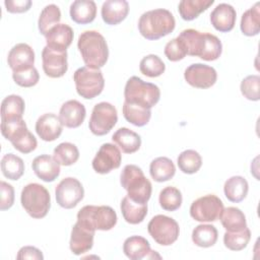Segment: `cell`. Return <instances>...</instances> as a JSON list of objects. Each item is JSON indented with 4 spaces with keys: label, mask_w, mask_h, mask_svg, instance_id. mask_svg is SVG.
<instances>
[{
    "label": "cell",
    "mask_w": 260,
    "mask_h": 260,
    "mask_svg": "<svg viewBox=\"0 0 260 260\" xmlns=\"http://www.w3.org/2000/svg\"><path fill=\"white\" fill-rule=\"evenodd\" d=\"M70 17L78 24L90 23L96 16V5L92 0H75L70 5Z\"/></svg>",
    "instance_id": "cell-26"
},
{
    "label": "cell",
    "mask_w": 260,
    "mask_h": 260,
    "mask_svg": "<svg viewBox=\"0 0 260 260\" xmlns=\"http://www.w3.org/2000/svg\"><path fill=\"white\" fill-rule=\"evenodd\" d=\"M95 231L85 224L76 221L71 230L69 247L74 255H81L88 252L93 246Z\"/></svg>",
    "instance_id": "cell-16"
},
{
    "label": "cell",
    "mask_w": 260,
    "mask_h": 260,
    "mask_svg": "<svg viewBox=\"0 0 260 260\" xmlns=\"http://www.w3.org/2000/svg\"><path fill=\"white\" fill-rule=\"evenodd\" d=\"M61 19V11L60 8L55 4H49L43 8L41 11L38 27L42 35L46 36L47 32L55 25L59 23Z\"/></svg>",
    "instance_id": "cell-37"
},
{
    "label": "cell",
    "mask_w": 260,
    "mask_h": 260,
    "mask_svg": "<svg viewBox=\"0 0 260 260\" xmlns=\"http://www.w3.org/2000/svg\"><path fill=\"white\" fill-rule=\"evenodd\" d=\"M74 32L71 26L65 23H58L53 26L45 36L47 46L58 52H65L73 41Z\"/></svg>",
    "instance_id": "cell-22"
},
{
    "label": "cell",
    "mask_w": 260,
    "mask_h": 260,
    "mask_svg": "<svg viewBox=\"0 0 260 260\" xmlns=\"http://www.w3.org/2000/svg\"><path fill=\"white\" fill-rule=\"evenodd\" d=\"M219 219L226 232H240L247 228L246 216L238 207L230 206L223 208Z\"/></svg>",
    "instance_id": "cell-30"
},
{
    "label": "cell",
    "mask_w": 260,
    "mask_h": 260,
    "mask_svg": "<svg viewBox=\"0 0 260 260\" xmlns=\"http://www.w3.org/2000/svg\"><path fill=\"white\" fill-rule=\"evenodd\" d=\"M223 203L219 197L208 194L194 200L190 206V215L200 222H211L219 219Z\"/></svg>",
    "instance_id": "cell-11"
},
{
    "label": "cell",
    "mask_w": 260,
    "mask_h": 260,
    "mask_svg": "<svg viewBox=\"0 0 260 260\" xmlns=\"http://www.w3.org/2000/svg\"><path fill=\"white\" fill-rule=\"evenodd\" d=\"M112 140L119 146L124 153L136 152L141 146V137L136 132L122 127L119 128L112 136Z\"/></svg>",
    "instance_id": "cell-27"
},
{
    "label": "cell",
    "mask_w": 260,
    "mask_h": 260,
    "mask_svg": "<svg viewBox=\"0 0 260 260\" xmlns=\"http://www.w3.org/2000/svg\"><path fill=\"white\" fill-rule=\"evenodd\" d=\"M16 259H35V260H43L44 255L38 248L34 246H24L19 249Z\"/></svg>",
    "instance_id": "cell-49"
},
{
    "label": "cell",
    "mask_w": 260,
    "mask_h": 260,
    "mask_svg": "<svg viewBox=\"0 0 260 260\" xmlns=\"http://www.w3.org/2000/svg\"><path fill=\"white\" fill-rule=\"evenodd\" d=\"M24 108L25 103L20 95H7L1 103V122H15L21 120Z\"/></svg>",
    "instance_id": "cell-25"
},
{
    "label": "cell",
    "mask_w": 260,
    "mask_h": 260,
    "mask_svg": "<svg viewBox=\"0 0 260 260\" xmlns=\"http://www.w3.org/2000/svg\"><path fill=\"white\" fill-rule=\"evenodd\" d=\"M1 171L7 179L17 181L24 173V162L17 155L6 153L1 159Z\"/></svg>",
    "instance_id": "cell-35"
},
{
    "label": "cell",
    "mask_w": 260,
    "mask_h": 260,
    "mask_svg": "<svg viewBox=\"0 0 260 260\" xmlns=\"http://www.w3.org/2000/svg\"><path fill=\"white\" fill-rule=\"evenodd\" d=\"M1 133L21 153H29L37 148V138L28 130L23 119L15 122H1Z\"/></svg>",
    "instance_id": "cell-7"
},
{
    "label": "cell",
    "mask_w": 260,
    "mask_h": 260,
    "mask_svg": "<svg viewBox=\"0 0 260 260\" xmlns=\"http://www.w3.org/2000/svg\"><path fill=\"white\" fill-rule=\"evenodd\" d=\"M236 9L228 3H219L210 13V22L220 32L231 31L236 23Z\"/></svg>",
    "instance_id": "cell-21"
},
{
    "label": "cell",
    "mask_w": 260,
    "mask_h": 260,
    "mask_svg": "<svg viewBox=\"0 0 260 260\" xmlns=\"http://www.w3.org/2000/svg\"><path fill=\"white\" fill-rule=\"evenodd\" d=\"M123 252L131 260L161 258L155 251L150 249L149 242L140 236H131L127 238L123 244Z\"/></svg>",
    "instance_id": "cell-17"
},
{
    "label": "cell",
    "mask_w": 260,
    "mask_h": 260,
    "mask_svg": "<svg viewBox=\"0 0 260 260\" xmlns=\"http://www.w3.org/2000/svg\"><path fill=\"white\" fill-rule=\"evenodd\" d=\"M20 202L24 210L32 218H43L50 210L51 196L43 185L29 183L21 191Z\"/></svg>",
    "instance_id": "cell-5"
},
{
    "label": "cell",
    "mask_w": 260,
    "mask_h": 260,
    "mask_svg": "<svg viewBox=\"0 0 260 260\" xmlns=\"http://www.w3.org/2000/svg\"><path fill=\"white\" fill-rule=\"evenodd\" d=\"M12 78L14 82L22 87H31L39 82L40 74L37 68L30 67L24 70L12 71Z\"/></svg>",
    "instance_id": "cell-45"
},
{
    "label": "cell",
    "mask_w": 260,
    "mask_h": 260,
    "mask_svg": "<svg viewBox=\"0 0 260 260\" xmlns=\"http://www.w3.org/2000/svg\"><path fill=\"white\" fill-rule=\"evenodd\" d=\"M55 196L57 203L65 208H74L84 196V189L82 184L72 177L64 178L55 188Z\"/></svg>",
    "instance_id": "cell-12"
},
{
    "label": "cell",
    "mask_w": 260,
    "mask_h": 260,
    "mask_svg": "<svg viewBox=\"0 0 260 260\" xmlns=\"http://www.w3.org/2000/svg\"><path fill=\"white\" fill-rule=\"evenodd\" d=\"M121 212L124 219L130 224H138L143 221L147 214V203H137L125 196L120 204Z\"/></svg>",
    "instance_id": "cell-28"
},
{
    "label": "cell",
    "mask_w": 260,
    "mask_h": 260,
    "mask_svg": "<svg viewBox=\"0 0 260 260\" xmlns=\"http://www.w3.org/2000/svg\"><path fill=\"white\" fill-rule=\"evenodd\" d=\"M86 116L85 107L76 100L65 102L59 111V118L63 126L67 128L79 127Z\"/></svg>",
    "instance_id": "cell-20"
},
{
    "label": "cell",
    "mask_w": 260,
    "mask_h": 260,
    "mask_svg": "<svg viewBox=\"0 0 260 260\" xmlns=\"http://www.w3.org/2000/svg\"><path fill=\"white\" fill-rule=\"evenodd\" d=\"M218 238V232L212 224H199L192 232L193 243L201 248L213 246Z\"/></svg>",
    "instance_id": "cell-34"
},
{
    "label": "cell",
    "mask_w": 260,
    "mask_h": 260,
    "mask_svg": "<svg viewBox=\"0 0 260 260\" xmlns=\"http://www.w3.org/2000/svg\"><path fill=\"white\" fill-rule=\"evenodd\" d=\"M53 157L60 166H71L78 160L79 150L77 146L71 142H62L55 147Z\"/></svg>",
    "instance_id": "cell-39"
},
{
    "label": "cell",
    "mask_w": 260,
    "mask_h": 260,
    "mask_svg": "<svg viewBox=\"0 0 260 260\" xmlns=\"http://www.w3.org/2000/svg\"><path fill=\"white\" fill-rule=\"evenodd\" d=\"M0 191H1V201H0V209L7 210L14 203V189L13 187L4 182H0Z\"/></svg>",
    "instance_id": "cell-47"
},
{
    "label": "cell",
    "mask_w": 260,
    "mask_h": 260,
    "mask_svg": "<svg viewBox=\"0 0 260 260\" xmlns=\"http://www.w3.org/2000/svg\"><path fill=\"white\" fill-rule=\"evenodd\" d=\"M177 164L184 174H195L199 171L202 166V157L201 155L194 149H186L182 151L178 158Z\"/></svg>",
    "instance_id": "cell-38"
},
{
    "label": "cell",
    "mask_w": 260,
    "mask_h": 260,
    "mask_svg": "<svg viewBox=\"0 0 260 260\" xmlns=\"http://www.w3.org/2000/svg\"><path fill=\"white\" fill-rule=\"evenodd\" d=\"M149 173L155 182H166L171 180L176 174V167L172 159L166 156L154 158L149 166Z\"/></svg>",
    "instance_id": "cell-31"
},
{
    "label": "cell",
    "mask_w": 260,
    "mask_h": 260,
    "mask_svg": "<svg viewBox=\"0 0 260 260\" xmlns=\"http://www.w3.org/2000/svg\"><path fill=\"white\" fill-rule=\"evenodd\" d=\"M43 70L51 78L62 77L68 70L67 51L58 52L48 46L42 51Z\"/></svg>",
    "instance_id": "cell-15"
},
{
    "label": "cell",
    "mask_w": 260,
    "mask_h": 260,
    "mask_svg": "<svg viewBox=\"0 0 260 260\" xmlns=\"http://www.w3.org/2000/svg\"><path fill=\"white\" fill-rule=\"evenodd\" d=\"M176 26L173 13L164 8L148 10L141 14L138 20L140 35L149 41L158 40L171 34Z\"/></svg>",
    "instance_id": "cell-2"
},
{
    "label": "cell",
    "mask_w": 260,
    "mask_h": 260,
    "mask_svg": "<svg viewBox=\"0 0 260 260\" xmlns=\"http://www.w3.org/2000/svg\"><path fill=\"white\" fill-rule=\"evenodd\" d=\"M241 92L249 101L257 102L260 99V76L259 75H248L245 77L240 86Z\"/></svg>",
    "instance_id": "cell-44"
},
{
    "label": "cell",
    "mask_w": 260,
    "mask_h": 260,
    "mask_svg": "<svg viewBox=\"0 0 260 260\" xmlns=\"http://www.w3.org/2000/svg\"><path fill=\"white\" fill-rule=\"evenodd\" d=\"M213 3L214 0H182L179 3L178 10L184 20L190 21L197 18Z\"/></svg>",
    "instance_id": "cell-33"
},
{
    "label": "cell",
    "mask_w": 260,
    "mask_h": 260,
    "mask_svg": "<svg viewBox=\"0 0 260 260\" xmlns=\"http://www.w3.org/2000/svg\"><path fill=\"white\" fill-rule=\"evenodd\" d=\"M31 168L38 178L44 182H53L60 175V164L49 154H41L34 158Z\"/></svg>",
    "instance_id": "cell-23"
},
{
    "label": "cell",
    "mask_w": 260,
    "mask_h": 260,
    "mask_svg": "<svg viewBox=\"0 0 260 260\" xmlns=\"http://www.w3.org/2000/svg\"><path fill=\"white\" fill-rule=\"evenodd\" d=\"M183 201L181 191L173 186H168L159 192L158 202L162 209L167 211H175L180 208Z\"/></svg>",
    "instance_id": "cell-40"
},
{
    "label": "cell",
    "mask_w": 260,
    "mask_h": 260,
    "mask_svg": "<svg viewBox=\"0 0 260 260\" xmlns=\"http://www.w3.org/2000/svg\"><path fill=\"white\" fill-rule=\"evenodd\" d=\"M260 3L256 2L246 10L241 18V30L247 37L257 36L260 31Z\"/></svg>",
    "instance_id": "cell-32"
},
{
    "label": "cell",
    "mask_w": 260,
    "mask_h": 260,
    "mask_svg": "<svg viewBox=\"0 0 260 260\" xmlns=\"http://www.w3.org/2000/svg\"><path fill=\"white\" fill-rule=\"evenodd\" d=\"M221 52L222 44L220 40L212 34L204 32V44L199 58L205 61H214L220 57Z\"/></svg>",
    "instance_id": "cell-43"
},
{
    "label": "cell",
    "mask_w": 260,
    "mask_h": 260,
    "mask_svg": "<svg viewBox=\"0 0 260 260\" xmlns=\"http://www.w3.org/2000/svg\"><path fill=\"white\" fill-rule=\"evenodd\" d=\"M147 231L151 238L161 246L174 244L180 234L178 222L174 218L164 214L153 216L147 224Z\"/></svg>",
    "instance_id": "cell-9"
},
{
    "label": "cell",
    "mask_w": 260,
    "mask_h": 260,
    "mask_svg": "<svg viewBox=\"0 0 260 260\" xmlns=\"http://www.w3.org/2000/svg\"><path fill=\"white\" fill-rule=\"evenodd\" d=\"M77 48L86 67L100 69L109 58V48L106 39L96 30H85L80 34Z\"/></svg>",
    "instance_id": "cell-1"
},
{
    "label": "cell",
    "mask_w": 260,
    "mask_h": 260,
    "mask_svg": "<svg viewBox=\"0 0 260 260\" xmlns=\"http://www.w3.org/2000/svg\"><path fill=\"white\" fill-rule=\"evenodd\" d=\"M120 183L127 191V196L131 200L142 204L148 202L151 196L152 186L138 166H125L120 176Z\"/></svg>",
    "instance_id": "cell-3"
},
{
    "label": "cell",
    "mask_w": 260,
    "mask_h": 260,
    "mask_svg": "<svg viewBox=\"0 0 260 260\" xmlns=\"http://www.w3.org/2000/svg\"><path fill=\"white\" fill-rule=\"evenodd\" d=\"M184 78L188 84L196 88H209L217 79L216 70L202 63H194L185 69Z\"/></svg>",
    "instance_id": "cell-14"
},
{
    "label": "cell",
    "mask_w": 260,
    "mask_h": 260,
    "mask_svg": "<svg viewBox=\"0 0 260 260\" xmlns=\"http://www.w3.org/2000/svg\"><path fill=\"white\" fill-rule=\"evenodd\" d=\"M117 220L116 211L108 205H85L77 213V221L94 231H110Z\"/></svg>",
    "instance_id": "cell-6"
},
{
    "label": "cell",
    "mask_w": 260,
    "mask_h": 260,
    "mask_svg": "<svg viewBox=\"0 0 260 260\" xmlns=\"http://www.w3.org/2000/svg\"><path fill=\"white\" fill-rule=\"evenodd\" d=\"M125 102L150 110L160 99V90L157 85L145 82L137 76L130 77L124 88Z\"/></svg>",
    "instance_id": "cell-4"
},
{
    "label": "cell",
    "mask_w": 260,
    "mask_h": 260,
    "mask_svg": "<svg viewBox=\"0 0 260 260\" xmlns=\"http://www.w3.org/2000/svg\"><path fill=\"white\" fill-rule=\"evenodd\" d=\"M165 55L172 62L180 61L186 57L187 51L185 49L183 42L180 40L179 37L167 43L165 47Z\"/></svg>",
    "instance_id": "cell-46"
},
{
    "label": "cell",
    "mask_w": 260,
    "mask_h": 260,
    "mask_svg": "<svg viewBox=\"0 0 260 260\" xmlns=\"http://www.w3.org/2000/svg\"><path fill=\"white\" fill-rule=\"evenodd\" d=\"M129 12V4L126 0H107L103 3L101 14L103 20L109 25L122 22Z\"/></svg>",
    "instance_id": "cell-24"
},
{
    "label": "cell",
    "mask_w": 260,
    "mask_h": 260,
    "mask_svg": "<svg viewBox=\"0 0 260 260\" xmlns=\"http://www.w3.org/2000/svg\"><path fill=\"white\" fill-rule=\"evenodd\" d=\"M73 80L77 93L85 100H91L101 94L105 86L102 71L86 66L80 67L74 72Z\"/></svg>",
    "instance_id": "cell-8"
},
{
    "label": "cell",
    "mask_w": 260,
    "mask_h": 260,
    "mask_svg": "<svg viewBox=\"0 0 260 260\" xmlns=\"http://www.w3.org/2000/svg\"><path fill=\"white\" fill-rule=\"evenodd\" d=\"M249 191L247 180L242 176H233L229 178L223 185V192L228 200L239 203L243 201Z\"/></svg>",
    "instance_id": "cell-29"
},
{
    "label": "cell",
    "mask_w": 260,
    "mask_h": 260,
    "mask_svg": "<svg viewBox=\"0 0 260 260\" xmlns=\"http://www.w3.org/2000/svg\"><path fill=\"white\" fill-rule=\"evenodd\" d=\"M7 63L12 71L34 67L35 52L32 48L25 43L16 44L8 53Z\"/></svg>",
    "instance_id": "cell-18"
},
{
    "label": "cell",
    "mask_w": 260,
    "mask_h": 260,
    "mask_svg": "<svg viewBox=\"0 0 260 260\" xmlns=\"http://www.w3.org/2000/svg\"><path fill=\"white\" fill-rule=\"evenodd\" d=\"M122 154L118 146L112 143H104L92 159L91 166L98 174H108L118 169L121 165Z\"/></svg>",
    "instance_id": "cell-13"
},
{
    "label": "cell",
    "mask_w": 260,
    "mask_h": 260,
    "mask_svg": "<svg viewBox=\"0 0 260 260\" xmlns=\"http://www.w3.org/2000/svg\"><path fill=\"white\" fill-rule=\"evenodd\" d=\"M139 70L145 76L157 77L165 72L166 65L157 55L149 54L141 59L139 63Z\"/></svg>",
    "instance_id": "cell-42"
},
{
    "label": "cell",
    "mask_w": 260,
    "mask_h": 260,
    "mask_svg": "<svg viewBox=\"0 0 260 260\" xmlns=\"http://www.w3.org/2000/svg\"><path fill=\"white\" fill-rule=\"evenodd\" d=\"M35 128L39 137L44 141L56 140L63 131L60 118L54 113H46L39 117Z\"/></svg>",
    "instance_id": "cell-19"
},
{
    "label": "cell",
    "mask_w": 260,
    "mask_h": 260,
    "mask_svg": "<svg viewBox=\"0 0 260 260\" xmlns=\"http://www.w3.org/2000/svg\"><path fill=\"white\" fill-rule=\"evenodd\" d=\"M32 2L30 0H5L4 5L10 13H22L29 10Z\"/></svg>",
    "instance_id": "cell-48"
},
{
    "label": "cell",
    "mask_w": 260,
    "mask_h": 260,
    "mask_svg": "<svg viewBox=\"0 0 260 260\" xmlns=\"http://www.w3.org/2000/svg\"><path fill=\"white\" fill-rule=\"evenodd\" d=\"M124 118L131 124L137 127L145 126L151 117V111L148 109L141 108L136 105L124 102L122 107Z\"/></svg>",
    "instance_id": "cell-36"
},
{
    "label": "cell",
    "mask_w": 260,
    "mask_h": 260,
    "mask_svg": "<svg viewBox=\"0 0 260 260\" xmlns=\"http://www.w3.org/2000/svg\"><path fill=\"white\" fill-rule=\"evenodd\" d=\"M251 240V232L248 228L240 232H225L223 235L224 246L232 251L244 250Z\"/></svg>",
    "instance_id": "cell-41"
},
{
    "label": "cell",
    "mask_w": 260,
    "mask_h": 260,
    "mask_svg": "<svg viewBox=\"0 0 260 260\" xmlns=\"http://www.w3.org/2000/svg\"><path fill=\"white\" fill-rule=\"evenodd\" d=\"M117 121L118 113L116 108L108 102H101L92 109L88 127L92 134L103 136L113 129Z\"/></svg>",
    "instance_id": "cell-10"
}]
</instances>
